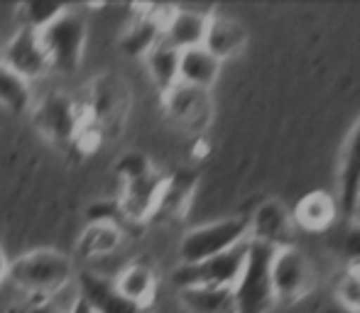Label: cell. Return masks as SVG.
I'll return each mask as SVG.
<instances>
[{"instance_id":"9c48e42d","label":"cell","mask_w":360,"mask_h":313,"mask_svg":"<svg viewBox=\"0 0 360 313\" xmlns=\"http://www.w3.org/2000/svg\"><path fill=\"white\" fill-rule=\"evenodd\" d=\"M5 67L10 72H15L20 79L25 81H34L42 74H47V69L52 67L49 64V57L44 52L42 42H39V34L30 27H22L5 47Z\"/></svg>"},{"instance_id":"9a60e30c","label":"cell","mask_w":360,"mask_h":313,"mask_svg":"<svg viewBox=\"0 0 360 313\" xmlns=\"http://www.w3.org/2000/svg\"><path fill=\"white\" fill-rule=\"evenodd\" d=\"M179 301L189 313H238L233 286H189L179 289Z\"/></svg>"},{"instance_id":"7a4b0ae2","label":"cell","mask_w":360,"mask_h":313,"mask_svg":"<svg viewBox=\"0 0 360 313\" xmlns=\"http://www.w3.org/2000/svg\"><path fill=\"white\" fill-rule=\"evenodd\" d=\"M5 274L22 291H30L34 299H49L69 281L72 260L54 250H37L15 260Z\"/></svg>"},{"instance_id":"83f0119b","label":"cell","mask_w":360,"mask_h":313,"mask_svg":"<svg viewBox=\"0 0 360 313\" xmlns=\"http://www.w3.org/2000/svg\"><path fill=\"white\" fill-rule=\"evenodd\" d=\"M13 313H62V311L49 299H34V301H30L27 306H22L20 311H13Z\"/></svg>"},{"instance_id":"ffe728a7","label":"cell","mask_w":360,"mask_h":313,"mask_svg":"<svg viewBox=\"0 0 360 313\" xmlns=\"http://www.w3.org/2000/svg\"><path fill=\"white\" fill-rule=\"evenodd\" d=\"M145 59H147V69H150L152 79H155L157 88L162 93H167V91L179 84V52L176 49L160 42Z\"/></svg>"},{"instance_id":"d4e9b609","label":"cell","mask_w":360,"mask_h":313,"mask_svg":"<svg viewBox=\"0 0 360 313\" xmlns=\"http://www.w3.org/2000/svg\"><path fill=\"white\" fill-rule=\"evenodd\" d=\"M64 5L57 3H27L20 8V15H22V27H30L34 32L47 27L52 20H57L59 15L64 13Z\"/></svg>"},{"instance_id":"4316f807","label":"cell","mask_w":360,"mask_h":313,"mask_svg":"<svg viewBox=\"0 0 360 313\" xmlns=\"http://www.w3.org/2000/svg\"><path fill=\"white\" fill-rule=\"evenodd\" d=\"M341 299H343V304H346L351 311L360 313V274H358V272H351V274L343 279Z\"/></svg>"},{"instance_id":"603a6c76","label":"cell","mask_w":360,"mask_h":313,"mask_svg":"<svg viewBox=\"0 0 360 313\" xmlns=\"http://www.w3.org/2000/svg\"><path fill=\"white\" fill-rule=\"evenodd\" d=\"M30 84L0 64V105L10 108L13 113H25L30 108Z\"/></svg>"},{"instance_id":"8fae6325","label":"cell","mask_w":360,"mask_h":313,"mask_svg":"<svg viewBox=\"0 0 360 313\" xmlns=\"http://www.w3.org/2000/svg\"><path fill=\"white\" fill-rule=\"evenodd\" d=\"M248 237L275 250L292 247V218L285 206L277 201H267L255 211L252 220H248Z\"/></svg>"},{"instance_id":"3957f363","label":"cell","mask_w":360,"mask_h":313,"mask_svg":"<svg viewBox=\"0 0 360 313\" xmlns=\"http://www.w3.org/2000/svg\"><path fill=\"white\" fill-rule=\"evenodd\" d=\"M39 42H42L44 52L49 57L57 72L72 74L81 64V54H84V42H86V20L84 15L74 13V10H64L57 20L47 25L44 29H39Z\"/></svg>"},{"instance_id":"f546056e","label":"cell","mask_w":360,"mask_h":313,"mask_svg":"<svg viewBox=\"0 0 360 313\" xmlns=\"http://www.w3.org/2000/svg\"><path fill=\"white\" fill-rule=\"evenodd\" d=\"M5 272H8V262H5V252H3V247H0V279L5 277Z\"/></svg>"},{"instance_id":"52a82bcc","label":"cell","mask_w":360,"mask_h":313,"mask_svg":"<svg viewBox=\"0 0 360 313\" xmlns=\"http://www.w3.org/2000/svg\"><path fill=\"white\" fill-rule=\"evenodd\" d=\"M314 286V269L307 262V257L294 247L277 250L272 257V289L275 299L294 304L304 299Z\"/></svg>"},{"instance_id":"cb8c5ba5","label":"cell","mask_w":360,"mask_h":313,"mask_svg":"<svg viewBox=\"0 0 360 313\" xmlns=\"http://www.w3.org/2000/svg\"><path fill=\"white\" fill-rule=\"evenodd\" d=\"M120 242V230L115 228L113 223H105V220H101V223H96L94 228L86 230V235L81 237V250L86 252V255H108V252H113L115 247H118Z\"/></svg>"},{"instance_id":"e0dca14e","label":"cell","mask_w":360,"mask_h":313,"mask_svg":"<svg viewBox=\"0 0 360 313\" xmlns=\"http://www.w3.org/2000/svg\"><path fill=\"white\" fill-rule=\"evenodd\" d=\"M169 18V15H167ZM167 18H160V15H143L138 18L130 29L125 32V37L120 39V49L130 57H147L157 44L162 42V29H165Z\"/></svg>"},{"instance_id":"5b68a950","label":"cell","mask_w":360,"mask_h":313,"mask_svg":"<svg viewBox=\"0 0 360 313\" xmlns=\"http://www.w3.org/2000/svg\"><path fill=\"white\" fill-rule=\"evenodd\" d=\"M243 240H248V218H226L194 228L181 240V265H199L209 257L231 250Z\"/></svg>"},{"instance_id":"30bf717a","label":"cell","mask_w":360,"mask_h":313,"mask_svg":"<svg viewBox=\"0 0 360 313\" xmlns=\"http://www.w3.org/2000/svg\"><path fill=\"white\" fill-rule=\"evenodd\" d=\"M79 289L81 299L89 301V306L96 313H150V306L135 304V301L125 299L118 289L115 281L96 272H81L79 277Z\"/></svg>"},{"instance_id":"d6986e66","label":"cell","mask_w":360,"mask_h":313,"mask_svg":"<svg viewBox=\"0 0 360 313\" xmlns=\"http://www.w3.org/2000/svg\"><path fill=\"white\" fill-rule=\"evenodd\" d=\"M167 108L174 118L186 120V123H194L196 118H206V91L191 88V86L176 84L174 88L167 91Z\"/></svg>"},{"instance_id":"7c38bea8","label":"cell","mask_w":360,"mask_h":313,"mask_svg":"<svg viewBox=\"0 0 360 313\" xmlns=\"http://www.w3.org/2000/svg\"><path fill=\"white\" fill-rule=\"evenodd\" d=\"M209 18H211L209 13H199V10H194V8L172 10L165 22V29H162V42L169 44L176 52L204 47Z\"/></svg>"},{"instance_id":"277c9868","label":"cell","mask_w":360,"mask_h":313,"mask_svg":"<svg viewBox=\"0 0 360 313\" xmlns=\"http://www.w3.org/2000/svg\"><path fill=\"white\" fill-rule=\"evenodd\" d=\"M248 247H250V237L238 242L231 250L221 252V255L199 262V265L176 267L172 279L179 289H189V286H236L243 265H245Z\"/></svg>"},{"instance_id":"44dd1931","label":"cell","mask_w":360,"mask_h":313,"mask_svg":"<svg viewBox=\"0 0 360 313\" xmlns=\"http://www.w3.org/2000/svg\"><path fill=\"white\" fill-rule=\"evenodd\" d=\"M194 174H174L169 181H165L160 191V199H157L155 213H167V215H176L184 211V206L189 204L191 191H194Z\"/></svg>"},{"instance_id":"7402d4cb","label":"cell","mask_w":360,"mask_h":313,"mask_svg":"<svg viewBox=\"0 0 360 313\" xmlns=\"http://www.w3.org/2000/svg\"><path fill=\"white\" fill-rule=\"evenodd\" d=\"M115 281V289L125 296V299L135 301V304L150 306L152 294H155V274H152L147 267L133 265L123 272Z\"/></svg>"},{"instance_id":"f1b7e54d","label":"cell","mask_w":360,"mask_h":313,"mask_svg":"<svg viewBox=\"0 0 360 313\" xmlns=\"http://www.w3.org/2000/svg\"><path fill=\"white\" fill-rule=\"evenodd\" d=\"M69 313H96V311L89 306V301H84V299L79 296V299H76L74 304H72V309H69Z\"/></svg>"},{"instance_id":"6da1fadb","label":"cell","mask_w":360,"mask_h":313,"mask_svg":"<svg viewBox=\"0 0 360 313\" xmlns=\"http://www.w3.org/2000/svg\"><path fill=\"white\" fill-rule=\"evenodd\" d=\"M275 247L250 240L243 272L238 277L233 294H236L238 313H267L275 306V289H272V257Z\"/></svg>"},{"instance_id":"ac0fdd59","label":"cell","mask_w":360,"mask_h":313,"mask_svg":"<svg viewBox=\"0 0 360 313\" xmlns=\"http://www.w3.org/2000/svg\"><path fill=\"white\" fill-rule=\"evenodd\" d=\"M333 215H336V204L331 201V196L326 194H309L299 201L297 211H294V220L302 228L311 230V233H321L331 225Z\"/></svg>"},{"instance_id":"8992f818","label":"cell","mask_w":360,"mask_h":313,"mask_svg":"<svg viewBox=\"0 0 360 313\" xmlns=\"http://www.w3.org/2000/svg\"><path fill=\"white\" fill-rule=\"evenodd\" d=\"M118 169L123 171L125 181H128L123 211L130 218H145L147 213L155 211L165 181L150 169V164H147V159L143 154H128L120 161Z\"/></svg>"},{"instance_id":"5bb4252c","label":"cell","mask_w":360,"mask_h":313,"mask_svg":"<svg viewBox=\"0 0 360 313\" xmlns=\"http://www.w3.org/2000/svg\"><path fill=\"white\" fill-rule=\"evenodd\" d=\"M248 42V32L238 20L233 18H209V27H206L204 37V49L209 54H214L218 62L228 57H236Z\"/></svg>"},{"instance_id":"4dcf8cb0","label":"cell","mask_w":360,"mask_h":313,"mask_svg":"<svg viewBox=\"0 0 360 313\" xmlns=\"http://www.w3.org/2000/svg\"><path fill=\"white\" fill-rule=\"evenodd\" d=\"M353 218H356V223H360V199H358V206H356V215H353Z\"/></svg>"},{"instance_id":"ba28073f","label":"cell","mask_w":360,"mask_h":313,"mask_svg":"<svg viewBox=\"0 0 360 313\" xmlns=\"http://www.w3.org/2000/svg\"><path fill=\"white\" fill-rule=\"evenodd\" d=\"M34 125L39 133L59 145H69L81 130V110L69 95L52 93L34 110Z\"/></svg>"},{"instance_id":"4fadbf2b","label":"cell","mask_w":360,"mask_h":313,"mask_svg":"<svg viewBox=\"0 0 360 313\" xmlns=\"http://www.w3.org/2000/svg\"><path fill=\"white\" fill-rule=\"evenodd\" d=\"M360 199V123L353 130L348 147L343 152L341 176H338V206L341 211L353 218L356 215V206Z\"/></svg>"},{"instance_id":"484cf974","label":"cell","mask_w":360,"mask_h":313,"mask_svg":"<svg viewBox=\"0 0 360 313\" xmlns=\"http://www.w3.org/2000/svg\"><path fill=\"white\" fill-rule=\"evenodd\" d=\"M343 252L351 262V272L360 274V223H353L351 230L343 237Z\"/></svg>"},{"instance_id":"2e32d148","label":"cell","mask_w":360,"mask_h":313,"mask_svg":"<svg viewBox=\"0 0 360 313\" xmlns=\"http://www.w3.org/2000/svg\"><path fill=\"white\" fill-rule=\"evenodd\" d=\"M218 69H221V62L204 47L179 52V84L206 91L216 81Z\"/></svg>"}]
</instances>
